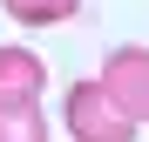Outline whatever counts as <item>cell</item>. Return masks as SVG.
<instances>
[{
    "label": "cell",
    "instance_id": "277c9868",
    "mask_svg": "<svg viewBox=\"0 0 149 142\" xmlns=\"http://www.w3.org/2000/svg\"><path fill=\"white\" fill-rule=\"evenodd\" d=\"M0 142H47L41 102H0Z\"/></svg>",
    "mask_w": 149,
    "mask_h": 142
},
{
    "label": "cell",
    "instance_id": "3957f363",
    "mask_svg": "<svg viewBox=\"0 0 149 142\" xmlns=\"http://www.w3.org/2000/svg\"><path fill=\"white\" fill-rule=\"evenodd\" d=\"M47 88V61L34 47H0V102H41Z\"/></svg>",
    "mask_w": 149,
    "mask_h": 142
},
{
    "label": "cell",
    "instance_id": "6da1fadb",
    "mask_svg": "<svg viewBox=\"0 0 149 142\" xmlns=\"http://www.w3.org/2000/svg\"><path fill=\"white\" fill-rule=\"evenodd\" d=\"M61 115H68L74 142H136V122L102 95V81H74L68 102H61Z\"/></svg>",
    "mask_w": 149,
    "mask_h": 142
},
{
    "label": "cell",
    "instance_id": "7a4b0ae2",
    "mask_svg": "<svg viewBox=\"0 0 149 142\" xmlns=\"http://www.w3.org/2000/svg\"><path fill=\"white\" fill-rule=\"evenodd\" d=\"M95 81H102V95L129 115L136 129H149V47H136V41L129 47H109V61H102Z\"/></svg>",
    "mask_w": 149,
    "mask_h": 142
},
{
    "label": "cell",
    "instance_id": "5b68a950",
    "mask_svg": "<svg viewBox=\"0 0 149 142\" xmlns=\"http://www.w3.org/2000/svg\"><path fill=\"white\" fill-rule=\"evenodd\" d=\"M0 7H7L20 27H54V20H68L81 0H0Z\"/></svg>",
    "mask_w": 149,
    "mask_h": 142
}]
</instances>
